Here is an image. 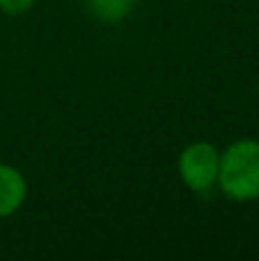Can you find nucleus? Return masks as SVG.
Wrapping results in <instances>:
<instances>
[{"instance_id":"1","label":"nucleus","mask_w":259,"mask_h":261,"mask_svg":"<svg viewBox=\"0 0 259 261\" xmlns=\"http://www.w3.org/2000/svg\"><path fill=\"white\" fill-rule=\"evenodd\" d=\"M218 186L234 202L259 197V142L237 140L220 153Z\"/></svg>"},{"instance_id":"2","label":"nucleus","mask_w":259,"mask_h":261,"mask_svg":"<svg viewBox=\"0 0 259 261\" xmlns=\"http://www.w3.org/2000/svg\"><path fill=\"white\" fill-rule=\"evenodd\" d=\"M220 151L211 142H193L182 151L177 170L182 181L195 193H206L218 184Z\"/></svg>"},{"instance_id":"3","label":"nucleus","mask_w":259,"mask_h":261,"mask_svg":"<svg viewBox=\"0 0 259 261\" xmlns=\"http://www.w3.org/2000/svg\"><path fill=\"white\" fill-rule=\"evenodd\" d=\"M28 184L16 167L0 163V218H7L23 206Z\"/></svg>"},{"instance_id":"4","label":"nucleus","mask_w":259,"mask_h":261,"mask_svg":"<svg viewBox=\"0 0 259 261\" xmlns=\"http://www.w3.org/2000/svg\"><path fill=\"white\" fill-rule=\"evenodd\" d=\"M87 14L101 23H119L133 12L136 0H83Z\"/></svg>"},{"instance_id":"5","label":"nucleus","mask_w":259,"mask_h":261,"mask_svg":"<svg viewBox=\"0 0 259 261\" xmlns=\"http://www.w3.org/2000/svg\"><path fill=\"white\" fill-rule=\"evenodd\" d=\"M35 3L37 0H0V12L16 16V14H25Z\"/></svg>"}]
</instances>
